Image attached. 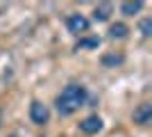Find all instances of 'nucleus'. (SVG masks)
<instances>
[{
	"label": "nucleus",
	"mask_w": 152,
	"mask_h": 137,
	"mask_svg": "<svg viewBox=\"0 0 152 137\" xmlns=\"http://www.w3.org/2000/svg\"><path fill=\"white\" fill-rule=\"evenodd\" d=\"M102 64H104V66L123 64V55H104V57H102Z\"/></svg>",
	"instance_id": "obj_10"
},
{
	"label": "nucleus",
	"mask_w": 152,
	"mask_h": 137,
	"mask_svg": "<svg viewBox=\"0 0 152 137\" xmlns=\"http://www.w3.org/2000/svg\"><path fill=\"white\" fill-rule=\"evenodd\" d=\"M100 46V39L98 37H86V39H80L75 44V50H84V48H98Z\"/></svg>",
	"instance_id": "obj_9"
},
{
	"label": "nucleus",
	"mask_w": 152,
	"mask_h": 137,
	"mask_svg": "<svg viewBox=\"0 0 152 137\" xmlns=\"http://www.w3.org/2000/svg\"><path fill=\"white\" fill-rule=\"evenodd\" d=\"M132 121L139 126H148L152 121V105L150 103H141L136 110L132 112Z\"/></svg>",
	"instance_id": "obj_4"
},
{
	"label": "nucleus",
	"mask_w": 152,
	"mask_h": 137,
	"mask_svg": "<svg viewBox=\"0 0 152 137\" xmlns=\"http://www.w3.org/2000/svg\"><path fill=\"white\" fill-rule=\"evenodd\" d=\"M127 32H129V27H127L125 23H114V25L109 27V37H111V39H125Z\"/></svg>",
	"instance_id": "obj_7"
},
{
	"label": "nucleus",
	"mask_w": 152,
	"mask_h": 137,
	"mask_svg": "<svg viewBox=\"0 0 152 137\" xmlns=\"http://www.w3.org/2000/svg\"><path fill=\"white\" fill-rule=\"evenodd\" d=\"M80 130L84 133V135H95V133L102 130V119L98 117V114H91V117L82 119L80 121Z\"/></svg>",
	"instance_id": "obj_5"
},
{
	"label": "nucleus",
	"mask_w": 152,
	"mask_h": 137,
	"mask_svg": "<svg viewBox=\"0 0 152 137\" xmlns=\"http://www.w3.org/2000/svg\"><path fill=\"white\" fill-rule=\"evenodd\" d=\"M86 98H89L86 87H82V85H68V87H64V89H61V94L57 96L55 105H57V112L61 114V117H70L73 112H77L80 107H84Z\"/></svg>",
	"instance_id": "obj_1"
},
{
	"label": "nucleus",
	"mask_w": 152,
	"mask_h": 137,
	"mask_svg": "<svg viewBox=\"0 0 152 137\" xmlns=\"http://www.w3.org/2000/svg\"><path fill=\"white\" fill-rule=\"evenodd\" d=\"M66 27H68L70 34H84L89 30V19L84 14H70L66 19Z\"/></svg>",
	"instance_id": "obj_3"
},
{
	"label": "nucleus",
	"mask_w": 152,
	"mask_h": 137,
	"mask_svg": "<svg viewBox=\"0 0 152 137\" xmlns=\"http://www.w3.org/2000/svg\"><path fill=\"white\" fill-rule=\"evenodd\" d=\"M139 30H141L143 37H150V34H152V19H143L139 23Z\"/></svg>",
	"instance_id": "obj_11"
},
{
	"label": "nucleus",
	"mask_w": 152,
	"mask_h": 137,
	"mask_svg": "<svg viewBox=\"0 0 152 137\" xmlns=\"http://www.w3.org/2000/svg\"><path fill=\"white\" fill-rule=\"evenodd\" d=\"M30 119H32V124H37V126H45L50 121V110H48V105H43L41 101H32Z\"/></svg>",
	"instance_id": "obj_2"
},
{
	"label": "nucleus",
	"mask_w": 152,
	"mask_h": 137,
	"mask_svg": "<svg viewBox=\"0 0 152 137\" xmlns=\"http://www.w3.org/2000/svg\"><path fill=\"white\" fill-rule=\"evenodd\" d=\"M141 7H143L141 0H136V2H123V5H121V14H125V16H134V14L141 12Z\"/></svg>",
	"instance_id": "obj_8"
},
{
	"label": "nucleus",
	"mask_w": 152,
	"mask_h": 137,
	"mask_svg": "<svg viewBox=\"0 0 152 137\" xmlns=\"http://www.w3.org/2000/svg\"><path fill=\"white\" fill-rule=\"evenodd\" d=\"M111 12H114V7L109 5V2H102V5H98L93 9V19L95 21H109V16H111Z\"/></svg>",
	"instance_id": "obj_6"
}]
</instances>
